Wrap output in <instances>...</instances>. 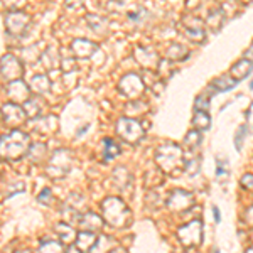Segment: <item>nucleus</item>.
Wrapping results in <instances>:
<instances>
[{
    "label": "nucleus",
    "mask_w": 253,
    "mask_h": 253,
    "mask_svg": "<svg viewBox=\"0 0 253 253\" xmlns=\"http://www.w3.org/2000/svg\"><path fill=\"white\" fill-rule=\"evenodd\" d=\"M193 126L194 130H210L211 126V117L208 115V112H196L193 118Z\"/></svg>",
    "instance_id": "25"
},
{
    "label": "nucleus",
    "mask_w": 253,
    "mask_h": 253,
    "mask_svg": "<svg viewBox=\"0 0 253 253\" xmlns=\"http://www.w3.org/2000/svg\"><path fill=\"white\" fill-rule=\"evenodd\" d=\"M203 231H205V226H203L201 219H193V221L186 223L184 226L179 228L177 238L187 248L199 247L203 243Z\"/></svg>",
    "instance_id": "5"
},
{
    "label": "nucleus",
    "mask_w": 253,
    "mask_h": 253,
    "mask_svg": "<svg viewBox=\"0 0 253 253\" xmlns=\"http://www.w3.org/2000/svg\"><path fill=\"white\" fill-rule=\"evenodd\" d=\"M213 214H214L216 223H221V213H219V208H218V206H214V208H213Z\"/></svg>",
    "instance_id": "39"
},
{
    "label": "nucleus",
    "mask_w": 253,
    "mask_h": 253,
    "mask_svg": "<svg viewBox=\"0 0 253 253\" xmlns=\"http://www.w3.org/2000/svg\"><path fill=\"white\" fill-rule=\"evenodd\" d=\"M224 20H226V17H224L223 10H221V9H218V10L211 12L210 17H208V20H206V24L210 26V29L213 31V32H218V31L223 27Z\"/></svg>",
    "instance_id": "24"
},
{
    "label": "nucleus",
    "mask_w": 253,
    "mask_h": 253,
    "mask_svg": "<svg viewBox=\"0 0 253 253\" xmlns=\"http://www.w3.org/2000/svg\"><path fill=\"white\" fill-rule=\"evenodd\" d=\"M245 137H247V125L240 126L238 132H236V135H235V147H236V150H242Z\"/></svg>",
    "instance_id": "31"
},
{
    "label": "nucleus",
    "mask_w": 253,
    "mask_h": 253,
    "mask_svg": "<svg viewBox=\"0 0 253 253\" xmlns=\"http://www.w3.org/2000/svg\"><path fill=\"white\" fill-rule=\"evenodd\" d=\"M73 166V154L68 149H58L51 156L46 167V172L51 179H64Z\"/></svg>",
    "instance_id": "4"
},
{
    "label": "nucleus",
    "mask_w": 253,
    "mask_h": 253,
    "mask_svg": "<svg viewBox=\"0 0 253 253\" xmlns=\"http://www.w3.org/2000/svg\"><path fill=\"white\" fill-rule=\"evenodd\" d=\"M201 144H203V135H201V132H199V130H191V132L187 133L186 138H184L186 149L189 150V154H194V156H196V152L199 150Z\"/></svg>",
    "instance_id": "19"
},
{
    "label": "nucleus",
    "mask_w": 253,
    "mask_h": 253,
    "mask_svg": "<svg viewBox=\"0 0 253 253\" xmlns=\"http://www.w3.org/2000/svg\"><path fill=\"white\" fill-rule=\"evenodd\" d=\"M31 147V137L19 128L10 130L7 135L0 137V159L3 161H19L27 156Z\"/></svg>",
    "instance_id": "1"
},
{
    "label": "nucleus",
    "mask_w": 253,
    "mask_h": 253,
    "mask_svg": "<svg viewBox=\"0 0 253 253\" xmlns=\"http://www.w3.org/2000/svg\"><path fill=\"white\" fill-rule=\"evenodd\" d=\"M214 253H219V250H216V252H214Z\"/></svg>",
    "instance_id": "46"
},
{
    "label": "nucleus",
    "mask_w": 253,
    "mask_h": 253,
    "mask_svg": "<svg viewBox=\"0 0 253 253\" xmlns=\"http://www.w3.org/2000/svg\"><path fill=\"white\" fill-rule=\"evenodd\" d=\"M117 133L128 144H137L144 137V126L133 118H120L117 122Z\"/></svg>",
    "instance_id": "6"
},
{
    "label": "nucleus",
    "mask_w": 253,
    "mask_h": 253,
    "mask_svg": "<svg viewBox=\"0 0 253 253\" xmlns=\"http://www.w3.org/2000/svg\"><path fill=\"white\" fill-rule=\"evenodd\" d=\"M73 51L76 52V56L80 58H88L93 54V51H96V44L89 42V41H75L73 42Z\"/></svg>",
    "instance_id": "22"
},
{
    "label": "nucleus",
    "mask_w": 253,
    "mask_h": 253,
    "mask_svg": "<svg viewBox=\"0 0 253 253\" xmlns=\"http://www.w3.org/2000/svg\"><path fill=\"white\" fill-rule=\"evenodd\" d=\"M24 182H20V181H17V187H12V189L9 191V193H7V198H10V196H15L17 193H22L24 191Z\"/></svg>",
    "instance_id": "37"
},
{
    "label": "nucleus",
    "mask_w": 253,
    "mask_h": 253,
    "mask_svg": "<svg viewBox=\"0 0 253 253\" xmlns=\"http://www.w3.org/2000/svg\"><path fill=\"white\" fill-rule=\"evenodd\" d=\"M186 36L193 42H203L206 39V31L203 29V22H194L186 27Z\"/></svg>",
    "instance_id": "23"
},
{
    "label": "nucleus",
    "mask_w": 253,
    "mask_h": 253,
    "mask_svg": "<svg viewBox=\"0 0 253 253\" xmlns=\"http://www.w3.org/2000/svg\"><path fill=\"white\" fill-rule=\"evenodd\" d=\"M236 83H238V81H235L230 75H224V76H219V78H216L213 83H211V88H213L216 93L230 91V89H233L236 86Z\"/></svg>",
    "instance_id": "20"
},
{
    "label": "nucleus",
    "mask_w": 253,
    "mask_h": 253,
    "mask_svg": "<svg viewBox=\"0 0 253 253\" xmlns=\"http://www.w3.org/2000/svg\"><path fill=\"white\" fill-rule=\"evenodd\" d=\"M0 73L5 80L15 81L22 75V66H20L19 59L14 56H3L2 63H0Z\"/></svg>",
    "instance_id": "10"
},
{
    "label": "nucleus",
    "mask_w": 253,
    "mask_h": 253,
    "mask_svg": "<svg viewBox=\"0 0 253 253\" xmlns=\"http://www.w3.org/2000/svg\"><path fill=\"white\" fill-rule=\"evenodd\" d=\"M253 71V61L250 59H240L238 63H235L233 66L230 69V76L233 78L235 81H240L243 78H247L248 75Z\"/></svg>",
    "instance_id": "13"
},
{
    "label": "nucleus",
    "mask_w": 253,
    "mask_h": 253,
    "mask_svg": "<svg viewBox=\"0 0 253 253\" xmlns=\"http://www.w3.org/2000/svg\"><path fill=\"white\" fill-rule=\"evenodd\" d=\"M64 253H81V252H80V248H78V247H76V245H75V247H69L68 250L64 252Z\"/></svg>",
    "instance_id": "41"
},
{
    "label": "nucleus",
    "mask_w": 253,
    "mask_h": 253,
    "mask_svg": "<svg viewBox=\"0 0 253 253\" xmlns=\"http://www.w3.org/2000/svg\"><path fill=\"white\" fill-rule=\"evenodd\" d=\"M240 184H242L245 189L253 191V174H245V175H242V179H240Z\"/></svg>",
    "instance_id": "34"
},
{
    "label": "nucleus",
    "mask_w": 253,
    "mask_h": 253,
    "mask_svg": "<svg viewBox=\"0 0 253 253\" xmlns=\"http://www.w3.org/2000/svg\"><path fill=\"white\" fill-rule=\"evenodd\" d=\"M29 24V17L24 14H12L7 19V29L10 34H20L24 31V27Z\"/></svg>",
    "instance_id": "15"
},
{
    "label": "nucleus",
    "mask_w": 253,
    "mask_h": 253,
    "mask_svg": "<svg viewBox=\"0 0 253 253\" xmlns=\"http://www.w3.org/2000/svg\"><path fill=\"white\" fill-rule=\"evenodd\" d=\"M108 253H128L125 250V248H120V247H117V248H113V250H110Z\"/></svg>",
    "instance_id": "42"
},
{
    "label": "nucleus",
    "mask_w": 253,
    "mask_h": 253,
    "mask_svg": "<svg viewBox=\"0 0 253 253\" xmlns=\"http://www.w3.org/2000/svg\"><path fill=\"white\" fill-rule=\"evenodd\" d=\"M247 126H250L253 130V103L250 105V108L247 110Z\"/></svg>",
    "instance_id": "38"
},
{
    "label": "nucleus",
    "mask_w": 253,
    "mask_h": 253,
    "mask_svg": "<svg viewBox=\"0 0 253 253\" xmlns=\"http://www.w3.org/2000/svg\"><path fill=\"white\" fill-rule=\"evenodd\" d=\"M187 54H189V49L182 46V44H172L167 51V56H169L170 61H182Z\"/></svg>",
    "instance_id": "26"
},
{
    "label": "nucleus",
    "mask_w": 253,
    "mask_h": 253,
    "mask_svg": "<svg viewBox=\"0 0 253 253\" xmlns=\"http://www.w3.org/2000/svg\"><path fill=\"white\" fill-rule=\"evenodd\" d=\"M245 253H253V245H252V247H250V248H248V250H247V252H245Z\"/></svg>",
    "instance_id": "44"
},
{
    "label": "nucleus",
    "mask_w": 253,
    "mask_h": 253,
    "mask_svg": "<svg viewBox=\"0 0 253 253\" xmlns=\"http://www.w3.org/2000/svg\"><path fill=\"white\" fill-rule=\"evenodd\" d=\"M101 211H103V218L110 226L113 228H128L132 224V211L128 206L122 201L117 196H110L101 203Z\"/></svg>",
    "instance_id": "3"
},
{
    "label": "nucleus",
    "mask_w": 253,
    "mask_h": 253,
    "mask_svg": "<svg viewBox=\"0 0 253 253\" xmlns=\"http://www.w3.org/2000/svg\"><path fill=\"white\" fill-rule=\"evenodd\" d=\"M156 162L159 169L164 174H177L179 170L184 167L186 159L182 154V149L174 142H166L161 147H157L156 150Z\"/></svg>",
    "instance_id": "2"
},
{
    "label": "nucleus",
    "mask_w": 253,
    "mask_h": 253,
    "mask_svg": "<svg viewBox=\"0 0 253 253\" xmlns=\"http://www.w3.org/2000/svg\"><path fill=\"white\" fill-rule=\"evenodd\" d=\"M54 231L58 233L59 242H61V243H68V245L75 243V240H76V231H75V228H73L69 223H66V221L58 223V224L54 226Z\"/></svg>",
    "instance_id": "14"
},
{
    "label": "nucleus",
    "mask_w": 253,
    "mask_h": 253,
    "mask_svg": "<svg viewBox=\"0 0 253 253\" xmlns=\"http://www.w3.org/2000/svg\"><path fill=\"white\" fill-rule=\"evenodd\" d=\"M38 253H64L63 243L56 242V240H47V242H42L39 247Z\"/></svg>",
    "instance_id": "27"
},
{
    "label": "nucleus",
    "mask_w": 253,
    "mask_h": 253,
    "mask_svg": "<svg viewBox=\"0 0 253 253\" xmlns=\"http://www.w3.org/2000/svg\"><path fill=\"white\" fill-rule=\"evenodd\" d=\"M2 117H3V120H5V124L9 126H12V128H17V126L24 125V124H26V120H27L26 112H24V110L20 108L19 105H15V103L3 105Z\"/></svg>",
    "instance_id": "8"
},
{
    "label": "nucleus",
    "mask_w": 253,
    "mask_h": 253,
    "mask_svg": "<svg viewBox=\"0 0 253 253\" xmlns=\"http://www.w3.org/2000/svg\"><path fill=\"white\" fill-rule=\"evenodd\" d=\"M31 86H32V89H34V91H38V93H46L47 89H49V80H47V76H44V75L36 76V78L31 81Z\"/></svg>",
    "instance_id": "28"
},
{
    "label": "nucleus",
    "mask_w": 253,
    "mask_h": 253,
    "mask_svg": "<svg viewBox=\"0 0 253 253\" xmlns=\"http://www.w3.org/2000/svg\"><path fill=\"white\" fill-rule=\"evenodd\" d=\"M120 91L124 93L126 98H137L142 95V91H144V83H142V80L138 78L137 75L130 73V75H126L122 78Z\"/></svg>",
    "instance_id": "9"
},
{
    "label": "nucleus",
    "mask_w": 253,
    "mask_h": 253,
    "mask_svg": "<svg viewBox=\"0 0 253 253\" xmlns=\"http://www.w3.org/2000/svg\"><path fill=\"white\" fill-rule=\"evenodd\" d=\"M145 177H150V181H147V186H149V187H156V186L164 182V172H162L159 167H157V169H154V170H150V172H147Z\"/></svg>",
    "instance_id": "29"
},
{
    "label": "nucleus",
    "mask_w": 253,
    "mask_h": 253,
    "mask_svg": "<svg viewBox=\"0 0 253 253\" xmlns=\"http://www.w3.org/2000/svg\"><path fill=\"white\" fill-rule=\"evenodd\" d=\"M101 154H103V159L107 162L113 161L115 157L120 156V145L117 144L113 138H105L103 140V149H101Z\"/></svg>",
    "instance_id": "21"
},
{
    "label": "nucleus",
    "mask_w": 253,
    "mask_h": 253,
    "mask_svg": "<svg viewBox=\"0 0 253 253\" xmlns=\"http://www.w3.org/2000/svg\"><path fill=\"white\" fill-rule=\"evenodd\" d=\"M230 174V169H228V162L226 161H218V169H216V175L218 177H224V175Z\"/></svg>",
    "instance_id": "35"
},
{
    "label": "nucleus",
    "mask_w": 253,
    "mask_h": 253,
    "mask_svg": "<svg viewBox=\"0 0 253 253\" xmlns=\"http://www.w3.org/2000/svg\"><path fill=\"white\" fill-rule=\"evenodd\" d=\"M243 221L248 224V226H253V206L247 208L243 213Z\"/></svg>",
    "instance_id": "36"
},
{
    "label": "nucleus",
    "mask_w": 253,
    "mask_h": 253,
    "mask_svg": "<svg viewBox=\"0 0 253 253\" xmlns=\"http://www.w3.org/2000/svg\"><path fill=\"white\" fill-rule=\"evenodd\" d=\"M46 152H47V147L46 144H31L29 150H27V159L32 162V164H41V162L46 159Z\"/></svg>",
    "instance_id": "17"
},
{
    "label": "nucleus",
    "mask_w": 253,
    "mask_h": 253,
    "mask_svg": "<svg viewBox=\"0 0 253 253\" xmlns=\"http://www.w3.org/2000/svg\"><path fill=\"white\" fill-rule=\"evenodd\" d=\"M194 205V196L189 191L184 189H175L169 194L167 198L166 206L169 208L170 211H175V213H184V211L191 210Z\"/></svg>",
    "instance_id": "7"
},
{
    "label": "nucleus",
    "mask_w": 253,
    "mask_h": 253,
    "mask_svg": "<svg viewBox=\"0 0 253 253\" xmlns=\"http://www.w3.org/2000/svg\"><path fill=\"white\" fill-rule=\"evenodd\" d=\"M194 108H196V112H208V108H210V100L205 96H198L196 98Z\"/></svg>",
    "instance_id": "32"
},
{
    "label": "nucleus",
    "mask_w": 253,
    "mask_h": 253,
    "mask_svg": "<svg viewBox=\"0 0 253 253\" xmlns=\"http://www.w3.org/2000/svg\"><path fill=\"white\" fill-rule=\"evenodd\" d=\"M51 199H52V193H51V189H49V187L42 189V191H41V194L38 196V201L41 203V205H46V206L51 205Z\"/></svg>",
    "instance_id": "33"
},
{
    "label": "nucleus",
    "mask_w": 253,
    "mask_h": 253,
    "mask_svg": "<svg viewBox=\"0 0 253 253\" xmlns=\"http://www.w3.org/2000/svg\"><path fill=\"white\" fill-rule=\"evenodd\" d=\"M98 236H100V235L93 233V231H83V230H81L80 233L76 235L75 243H76V247L80 248L81 253H89L93 248H95V245L98 242Z\"/></svg>",
    "instance_id": "12"
},
{
    "label": "nucleus",
    "mask_w": 253,
    "mask_h": 253,
    "mask_svg": "<svg viewBox=\"0 0 253 253\" xmlns=\"http://www.w3.org/2000/svg\"><path fill=\"white\" fill-rule=\"evenodd\" d=\"M15 253H31V252H29V250H17Z\"/></svg>",
    "instance_id": "43"
},
{
    "label": "nucleus",
    "mask_w": 253,
    "mask_h": 253,
    "mask_svg": "<svg viewBox=\"0 0 253 253\" xmlns=\"http://www.w3.org/2000/svg\"><path fill=\"white\" fill-rule=\"evenodd\" d=\"M78 224H80V230L98 233V231H101V228H103V219H101L96 213H91V211H88V213L80 214Z\"/></svg>",
    "instance_id": "11"
},
{
    "label": "nucleus",
    "mask_w": 253,
    "mask_h": 253,
    "mask_svg": "<svg viewBox=\"0 0 253 253\" xmlns=\"http://www.w3.org/2000/svg\"><path fill=\"white\" fill-rule=\"evenodd\" d=\"M250 88L253 89V81H252V83H250Z\"/></svg>",
    "instance_id": "45"
},
{
    "label": "nucleus",
    "mask_w": 253,
    "mask_h": 253,
    "mask_svg": "<svg viewBox=\"0 0 253 253\" xmlns=\"http://www.w3.org/2000/svg\"><path fill=\"white\" fill-rule=\"evenodd\" d=\"M186 172L189 175H196L199 172V169H201V157L199 156H194L189 159V162H186Z\"/></svg>",
    "instance_id": "30"
},
{
    "label": "nucleus",
    "mask_w": 253,
    "mask_h": 253,
    "mask_svg": "<svg viewBox=\"0 0 253 253\" xmlns=\"http://www.w3.org/2000/svg\"><path fill=\"white\" fill-rule=\"evenodd\" d=\"M245 59H250V61H253V44L250 46V49H248V51L245 52Z\"/></svg>",
    "instance_id": "40"
},
{
    "label": "nucleus",
    "mask_w": 253,
    "mask_h": 253,
    "mask_svg": "<svg viewBox=\"0 0 253 253\" xmlns=\"http://www.w3.org/2000/svg\"><path fill=\"white\" fill-rule=\"evenodd\" d=\"M113 181H115V186L118 189L125 191L126 187L132 184V175H130L128 169H125V167H117L113 170Z\"/></svg>",
    "instance_id": "18"
},
{
    "label": "nucleus",
    "mask_w": 253,
    "mask_h": 253,
    "mask_svg": "<svg viewBox=\"0 0 253 253\" xmlns=\"http://www.w3.org/2000/svg\"><path fill=\"white\" fill-rule=\"evenodd\" d=\"M9 95L12 98V101H26L29 98V88L22 81L15 80L9 88Z\"/></svg>",
    "instance_id": "16"
}]
</instances>
